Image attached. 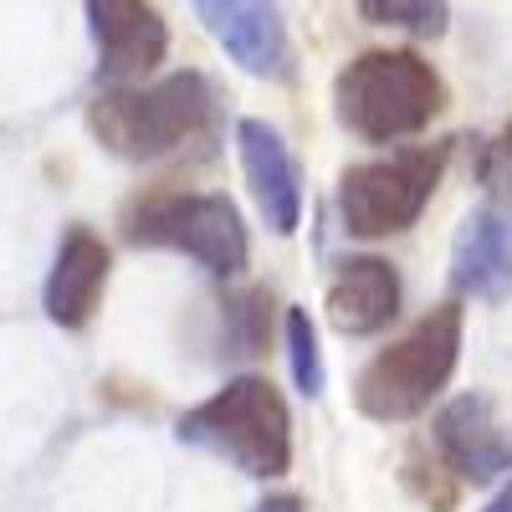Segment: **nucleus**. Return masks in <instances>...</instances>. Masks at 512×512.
Listing matches in <instances>:
<instances>
[{"instance_id": "f257e3e1", "label": "nucleus", "mask_w": 512, "mask_h": 512, "mask_svg": "<svg viewBox=\"0 0 512 512\" xmlns=\"http://www.w3.org/2000/svg\"><path fill=\"white\" fill-rule=\"evenodd\" d=\"M333 108L338 123L364 144H400L425 134L431 118H441L446 82L420 52L379 47V52H359L333 77Z\"/></svg>"}, {"instance_id": "f03ea898", "label": "nucleus", "mask_w": 512, "mask_h": 512, "mask_svg": "<svg viewBox=\"0 0 512 512\" xmlns=\"http://www.w3.org/2000/svg\"><path fill=\"white\" fill-rule=\"evenodd\" d=\"M98 144L128 164H154L185 154L216 128V88L205 72H175L154 88H113L88 108Z\"/></svg>"}, {"instance_id": "7ed1b4c3", "label": "nucleus", "mask_w": 512, "mask_h": 512, "mask_svg": "<svg viewBox=\"0 0 512 512\" xmlns=\"http://www.w3.org/2000/svg\"><path fill=\"white\" fill-rule=\"evenodd\" d=\"M175 436L262 482L282 477L292 466V415H287L282 390L262 374H241L226 390L200 400L195 410H185Z\"/></svg>"}, {"instance_id": "20e7f679", "label": "nucleus", "mask_w": 512, "mask_h": 512, "mask_svg": "<svg viewBox=\"0 0 512 512\" xmlns=\"http://www.w3.org/2000/svg\"><path fill=\"white\" fill-rule=\"evenodd\" d=\"M461 359V308L441 303L425 313L405 338H395L390 349H379L359 379H354V405L369 420H415L431 410V400L451 384Z\"/></svg>"}, {"instance_id": "39448f33", "label": "nucleus", "mask_w": 512, "mask_h": 512, "mask_svg": "<svg viewBox=\"0 0 512 512\" xmlns=\"http://www.w3.org/2000/svg\"><path fill=\"white\" fill-rule=\"evenodd\" d=\"M123 241L180 251L216 277H236L251 256L241 210L226 195H200V190H149V195H139L123 210Z\"/></svg>"}, {"instance_id": "423d86ee", "label": "nucleus", "mask_w": 512, "mask_h": 512, "mask_svg": "<svg viewBox=\"0 0 512 512\" xmlns=\"http://www.w3.org/2000/svg\"><path fill=\"white\" fill-rule=\"evenodd\" d=\"M446 159H451V144H410L384 159H364V164L344 169V180H338L344 231L359 241L410 231L420 221V210L431 205V195L446 175Z\"/></svg>"}, {"instance_id": "0eeeda50", "label": "nucleus", "mask_w": 512, "mask_h": 512, "mask_svg": "<svg viewBox=\"0 0 512 512\" xmlns=\"http://www.w3.org/2000/svg\"><path fill=\"white\" fill-rule=\"evenodd\" d=\"M190 6L241 72L262 82H287L297 72L292 36L277 0H190Z\"/></svg>"}, {"instance_id": "6e6552de", "label": "nucleus", "mask_w": 512, "mask_h": 512, "mask_svg": "<svg viewBox=\"0 0 512 512\" xmlns=\"http://www.w3.org/2000/svg\"><path fill=\"white\" fill-rule=\"evenodd\" d=\"M88 31L98 47V77L113 88L144 82L169 57V26L154 0H88Z\"/></svg>"}, {"instance_id": "1a4fd4ad", "label": "nucleus", "mask_w": 512, "mask_h": 512, "mask_svg": "<svg viewBox=\"0 0 512 512\" xmlns=\"http://www.w3.org/2000/svg\"><path fill=\"white\" fill-rule=\"evenodd\" d=\"M236 149H241V169H246V185L256 195L262 221L277 236H292L297 221H303V175H297V159H292L287 139L262 118H241Z\"/></svg>"}, {"instance_id": "9d476101", "label": "nucleus", "mask_w": 512, "mask_h": 512, "mask_svg": "<svg viewBox=\"0 0 512 512\" xmlns=\"http://www.w3.org/2000/svg\"><path fill=\"white\" fill-rule=\"evenodd\" d=\"M328 323L344 338H369L400 318V272L384 256H344L328 277Z\"/></svg>"}, {"instance_id": "9b49d317", "label": "nucleus", "mask_w": 512, "mask_h": 512, "mask_svg": "<svg viewBox=\"0 0 512 512\" xmlns=\"http://www.w3.org/2000/svg\"><path fill=\"white\" fill-rule=\"evenodd\" d=\"M436 451L446 461V472H456L466 482H492V477L512 472V436L492 420L487 395H461L441 410Z\"/></svg>"}, {"instance_id": "f8f14e48", "label": "nucleus", "mask_w": 512, "mask_h": 512, "mask_svg": "<svg viewBox=\"0 0 512 512\" xmlns=\"http://www.w3.org/2000/svg\"><path fill=\"white\" fill-rule=\"evenodd\" d=\"M108 272H113V256L103 246V236H93L88 226H72L57 246V262H52V277H47V318L57 328H88V318L98 313L103 303V287H108Z\"/></svg>"}, {"instance_id": "ddd939ff", "label": "nucleus", "mask_w": 512, "mask_h": 512, "mask_svg": "<svg viewBox=\"0 0 512 512\" xmlns=\"http://www.w3.org/2000/svg\"><path fill=\"white\" fill-rule=\"evenodd\" d=\"M451 282L466 297L502 303L512 292V216H502L497 205L466 216L456 251H451Z\"/></svg>"}, {"instance_id": "4468645a", "label": "nucleus", "mask_w": 512, "mask_h": 512, "mask_svg": "<svg viewBox=\"0 0 512 512\" xmlns=\"http://www.w3.org/2000/svg\"><path fill=\"white\" fill-rule=\"evenodd\" d=\"M267 338H272V292L251 287L241 297H226V354L251 359L267 349Z\"/></svg>"}, {"instance_id": "2eb2a0df", "label": "nucleus", "mask_w": 512, "mask_h": 512, "mask_svg": "<svg viewBox=\"0 0 512 512\" xmlns=\"http://www.w3.org/2000/svg\"><path fill=\"white\" fill-rule=\"evenodd\" d=\"M359 16L369 26H390L410 36H441L451 21V0H359Z\"/></svg>"}, {"instance_id": "dca6fc26", "label": "nucleus", "mask_w": 512, "mask_h": 512, "mask_svg": "<svg viewBox=\"0 0 512 512\" xmlns=\"http://www.w3.org/2000/svg\"><path fill=\"white\" fill-rule=\"evenodd\" d=\"M287 354H292V379L303 395H323V354L308 308H287Z\"/></svg>"}, {"instance_id": "f3484780", "label": "nucleus", "mask_w": 512, "mask_h": 512, "mask_svg": "<svg viewBox=\"0 0 512 512\" xmlns=\"http://www.w3.org/2000/svg\"><path fill=\"white\" fill-rule=\"evenodd\" d=\"M405 482L415 487V497L431 512H451L456 507V482L446 477V461H425V451L415 446L405 461Z\"/></svg>"}, {"instance_id": "a211bd4d", "label": "nucleus", "mask_w": 512, "mask_h": 512, "mask_svg": "<svg viewBox=\"0 0 512 512\" xmlns=\"http://www.w3.org/2000/svg\"><path fill=\"white\" fill-rule=\"evenodd\" d=\"M477 175H482V185L492 190V195H502V200H512V123L502 128V134L482 149V164H477Z\"/></svg>"}, {"instance_id": "6ab92c4d", "label": "nucleus", "mask_w": 512, "mask_h": 512, "mask_svg": "<svg viewBox=\"0 0 512 512\" xmlns=\"http://www.w3.org/2000/svg\"><path fill=\"white\" fill-rule=\"evenodd\" d=\"M251 512H303V502L297 497H267V502H256Z\"/></svg>"}, {"instance_id": "aec40b11", "label": "nucleus", "mask_w": 512, "mask_h": 512, "mask_svg": "<svg viewBox=\"0 0 512 512\" xmlns=\"http://www.w3.org/2000/svg\"><path fill=\"white\" fill-rule=\"evenodd\" d=\"M487 512H512V482H507V487L492 497V507H487Z\"/></svg>"}]
</instances>
